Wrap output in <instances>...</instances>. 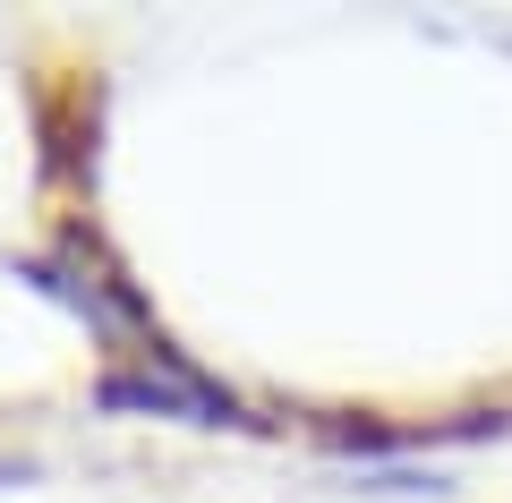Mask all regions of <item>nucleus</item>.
Wrapping results in <instances>:
<instances>
[{"label": "nucleus", "instance_id": "f257e3e1", "mask_svg": "<svg viewBox=\"0 0 512 503\" xmlns=\"http://www.w3.org/2000/svg\"><path fill=\"white\" fill-rule=\"evenodd\" d=\"M146 367H111L103 384H94V401H103L111 418H180V427H248V410H239L222 384H205L197 367L180 359V350H137Z\"/></svg>", "mask_w": 512, "mask_h": 503}, {"label": "nucleus", "instance_id": "f03ea898", "mask_svg": "<svg viewBox=\"0 0 512 503\" xmlns=\"http://www.w3.org/2000/svg\"><path fill=\"white\" fill-rule=\"evenodd\" d=\"M0 486H26V461H0Z\"/></svg>", "mask_w": 512, "mask_h": 503}]
</instances>
